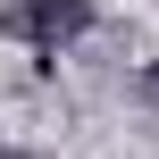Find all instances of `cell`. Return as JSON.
Masks as SVG:
<instances>
[{"mask_svg": "<svg viewBox=\"0 0 159 159\" xmlns=\"http://www.w3.org/2000/svg\"><path fill=\"white\" fill-rule=\"evenodd\" d=\"M84 25H92V0H17V8H0V34H17V42H42V50L75 42Z\"/></svg>", "mask_w": 159, "mask_h": 159, "instance_id": "6da1fadb", "label": "cell"}, {"mask_svg": "<svg viewBox=\"0 0 159 159\" xmlns=\"http://www.w3.org/2000/svg\"><path fill=\"white\" fill-rule=\"evenodd\" d=\"M134 101H143V109H151V117H159V59H151V67H143V75H134Z\"/></svg>", "mask_w": 159, "mask_h": 159, "instance_id": "7a4b0ae2", "label": "cell"}, {"mask_svg": "<svg viewBox=\"0 0 159 159\" xmlns=\"http://www.w3.org/2000/svg\"><path fill=\"white\" fill-rule=\"evenodd\" d=\"M0 159H34V151H25V143H0Z\"/></svg>", "mask_w": 159, "mask_h": 159, "instance_id": "3957f363", "label": "cell"}]
</instances>
